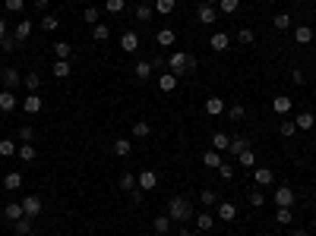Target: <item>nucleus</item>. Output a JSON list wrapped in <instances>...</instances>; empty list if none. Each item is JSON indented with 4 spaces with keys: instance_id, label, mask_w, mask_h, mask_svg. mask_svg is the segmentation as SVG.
I'll return each instance as SVG.
<instances>
[{
    "instance_id": "obj_8",
    "label": "nucleus",
    "mask_w": 316,
    "mask_h": 236,
    "mask_svg": "<svg viewBox=\"0 0 316 236\" xmlns=\"http://www.w3.org/2000/svg\"><path fill=\"white\" fill-rule=\"evenodd\" d=\"M209 47H212L215 54H225L228 47H231V35L228 32H215L212 38H209Z\"/></svg>"
},
{
    "instance_id": "obj_21",
    "label": "nucleus",
    "mask_w": 316,
    "mask_h": 236,
    "mask_svg": "<svg viewBox=\"0 0 316 236\" xmlns=\"http://www.w3.org/2000/svg\"><path fill=\"white\" fill-rule=\"evenodd\" d=\"M19 186H22V173H19V170H10V173L4 176V189H7V192H16Z\"/></svg>"
},
{
    "instance_id": "obj_2",
    "label": "nucleus",
    "mask_w": 316,
    "mask_h": 236,
    "mask_svg": "<svg viewBox=\"0 0 316 236\" xmlns=\"http://www.w3.org/2000/svg\"><path fill=\"white\" fill-rule=\"evenodd\" d=\"M168 66H171V73H174V76H190L193 69H196V60H193V54L177 51V54H171V57H168Z\"/></svg>"
},
{
    "instance_id": "obj_49",
    "label": "nucleus",
    "mask_w": 316,
    "mask_h": 236,
    "mask_svg": "<svg viewBox=\"0 0 316 236\" xmlns=\"http://www.w3.org/2000/svg\"><path fill=\"white\" fill-rule=\"evenodd\" d=\"M19 142H35V126L22 123V126H19Z\"/></svg>"
},
{
    "instance_id": "obj_62",
    "label": "nucleus",
    "mask_w": 316,
    "mask_h": 236,
    "mask_svg": "<svg viewBox=\"0 0 316 236\" xmlns=\"http://www.w3.org/2000/svg\"><path fill=\"white\" fill-rule=\"evenodd\" d=\"M291 236H310L307 230H294V233H291Z\"/></svg>"
},
{
    "instance_id": "obj_46",
    "label": "nucleus",
    "mask_w": 316,
    "mask_h": 236,
    "mask_svg": "<svg viewBox=\"0 0 316 236\" xmlns=\"http://www.w3.org/2000/svg\"><path fill=\"white\" fill-rule=\"evenodd\" d=\"M218 10H221V13H228V16H234V13L240 10V0H221Z\"/></svg>"
},
{
    "instance_id": "obj_3",
    "label": "nucleus",
    "mask_w": 316,
    "mask_h": 236,
    "mask_svg": "<svg viewBox=\"0 0 316 236\" xmlns=\"http://www.w3.org/2000/svg\"><path fill=\"white\" fill-rule=\"evenodd\" d=\"M294 189H291V186H278L275 189V192H272V202L278 205V208H291V205H294Z\"/></svg>"
},
{
    "instance_id": "obj_29",
    "label": "nucleus",
    "mask_w": 316,
    "mask_h": 236,
    "mask_svg": "<svg viewBox=\"0 0 316 236\" xmlns=\"http://www.w3.org/2000/svg\"><path fill=\"white\" fill-rule=\"evenodd\" d=\"M70 54H73V44H67V41L54 44V60H70Z\"/></svg>"
},
{
    "instance_id": "obj_32",
    "label": "nucleus",
    "mask_w": 316,
    "mask_h": 236,
    "mask_svg": "<svg viewBox=\"0 0 316 236\" xmlns=\"http://www.w3.org/2000/svg\"><path fill=\"white\" fill-rule=\"evenodd\" d=\"M22 85H26L29 91H38V88H41V76L32 69V73H26V76H22Z\"/></svg>"
},
{
    "instance_id": "obj_22",
    "label": "nucleus",
    "mask_w": 316,
    "mask_h": 236,
    "mask_svg": "<svg viewBox=\"0 0 316 236\" xmlns=\"http://www.w3.org/2000/svg\"><path fill=\"white\" fill-rule=\"evenodd\" d=\"M171 223H174V220H171L168 214H161V217L152 220V230H155L158 236H168V233H171Z\"/></svg>"
},
{
    "instance_id": "obj_51",
    "label": "nucleus",
    "mask_w": 316,
    "mask_h": 236,
    "mask_svg": "<svg viewBox=\"0 0 316 236\" xmlns=\"http://www.w3.org/2000/svg\"><path fill=\"white\" fill-rule=\"evenodd\" d=\"M278 133H282L285 139H291V136H294V133H297V126H294V120H282V126H278Z\"/></svg>"
},
{
    "instance_id": "obj_7",
    "label": "nucleus",
    "mask_w": 316,
    "mask_h": 236,
    "mask_svg": "<svg viewBox=\"0 0 316 236\" xmlns=\"http://www.w3.org/2000/svg\"><path fill=\"white\" fill-rule=\"evenodd\" d=\"M0 79H4V88H10V91L22 85V76H19V69H13V66L0 69Z\"/></svg>"
},
{
    "instance_id": "obj_6",
    "label": "nucleus",
    "mask_w": 316,
    "mask_h": 236,
    "mask_svg": "<svg viewBox=\"0 0 316 236\" xmlns=\"http://www.w3.org/2000/svg\"><path fill=\"white\" fill-rule=\"evenodd\" d=\"M136 186L143 189V192H152V189L158 186V173H155V170H139V176H136Z\"/></svg>"
},
{
    "instance_id": "obj_20",
    "label": "nucleus",
    "mask_w": 316,
    "mask_h": 236,
    "mask_svg": "<svg viewBox=\"0 0 316 236\" xmlns=\"http://www.w3.org/2000/svg\"><path fill=\"white\" fill-rule=\"evenodd\" d=\"M158 88L171 94L174 88H177V76H174V73H158Z\"/></svg>"
},
{
    "instance_id": "obj_5",
    "label": "nucleus",
    "mask_w": 316,
    "mask_h": 236,
    "mask_svg": "<svg viewBox=\"0 0 316 236\" xmlns=\"http://www.w3.org/2000/svg\"><path fill=\"white\" fill-rule=\"evenodd\" d=\"M41 208H44V202H41V195H26L22 198V211H26V217H38L41 214Z\"/></svg>"
},
{
    "instance_id": "obj_9",
    "label": "nucleus",
    "mask_w": 316,
    "mask_h": 236,
    "mask_svg": "<svg viewBox=\"0 0 316 236\" xmlns=\"http://www.w3.org/2000/svg\"><path fill=\"white\" fill-rule=\"evenodd\" d=\"M196 19H200L203 26H212V22H218V10L212 4H203L200 10H196Z\"/></svg>"
},
{
    "instance_id": "obj_61",
    "label": "nucleus",
    "mask_w": 316,
    "mask_h": 236,
    "mask_svg": "<svg viewBox=\"0 0 316 236\" xmlns=\"http://www.w3.org/2000/svg\"><path fill=\"white\" fill-rule=\"evenodd\" d=\"M7 35V19H0V38Z\"/></svg>"
},
{
    "instance_id": "obj_36",
    "label": "nucleus",
    "mask_w": 316,
    "mask_h": 236,
    "mask_svg": "<svg viewBox=\"0 0 316 236\" xmlns=\"http://www.w3.org/2000/svg\"><path fill=\"white\" fill-rule=\"evenodd\" d=\"M13 230H16L19 236H32V217H19V220H13Z\"/></svg>"
},
{
    "instance_id": "obj_48",
    "label": "nucleus",
    "mask_w": 316,
    "mask_h": 236,
    "mask_svg": "<svg viewBox=\"0 0 316 236\" xmlns=\"http://www.w3.org/2000/svg\"><path fill=\"white\" fill-rule=\"evenodd\" d=\"M237 161H240V167H253V164H256V155H253V148L240 151V155H237Z\"/></svg>"
},
{
    "instance_id": "obj_24",
    "label": "nucleus",
    "mask_w": 316,
    "mask_h": 236,
    "mask_svg": "<svg viewBox=\"0 0 316 236\" xmlns=\"http://www.w3.org/2000/svg\"><path fill=\"white\" fill-rule=\"evenodd\" d=\"M209 145H212L215 151H228V145H231V136H228V133H215L212 139H209Z\"/></svg>"
},
{
    "instance_id": "obj_34",
    "label": "nucleus",
    "mask_w": 316,
    "mask_h": 236,
    "mask_svg": "<svg viewBox=\"0 0 316 236\" xmlns=\"http://www.w3.org/2000/svg\"><path fill=\"white\" fill-rule=\"evenodd\" d=\"M291 22H294V19H291V13H278V16H272V26H275L278 32H288Z\"/></svg>"
},
{
    "instance_id": "obj_58",
    "label": "nucleus",
    "mask_w": 316,
    "mask_h": 236,
    "mask_svg": "<svg viewBox=\"0 0 316 236\" xmlns=\"http://www.w3.org/2000/svg\"><path fill=\"white\" fill-rule=\"evenodd\" d=\"M149 63H152V69H158V73H161V69L168 66V60H165V57H161V54H155V57H152Z\"/></svg>"
},
{
    "instance_id": "obj_33",
    "label": "nucleus",
    "mask_w": 316,
    "mask_h": 236,
    "mask_svg": "<svg viewBox=\"0 0 316 236\" xmlns=\"http://www.w3.org/2000/svg\"><path fill=\"white\" fill-rule=\"evenodd\" d=\"M51 73L57 76V79H67L70 73H73V66H70V60H54V69Z\"/></svg>"
},
{
    "instance_id": "obj_45",
    "label": "nucleus",
    "mask_w": 316,
    "mask_h": 236,
    "mask_svg": "<svg viewBox=\"0 0 316 236\" xmlns=\"http://www.w3.org/2000/svg\"><path fill=\"white\" fill-rule=\"evenodd\" d=\"M57 26H60V19H57V16H51V13L41 16V29L44 32H57Z\"/></svg>"
},
{
    "instance_id": "obj_1",
    "label": "nucleus",
    "mask_w": 316,
    "mask_h": 236,
    "mask_svg": "<svg viewBox=\"0 0 316 236\" xmlns=\"http://www.w3.org/2000/svg\"><path fill=\"white\" fill-rule=\"evenodd\" d=\"M168 217H171V220H180V223L193 220L196 214H193L190 198H183V195H171V198H168Z\"/></svg>"
},
{
    "instance_id": "obj_25",
    "label": "nucleus",
    "mask_w": 316,
    "mask_h": 236,
    "mask_svg": "<svg viewBox=\"0 0 316 236\" xmlns=\"http://www.w3.org/2000/svg\"><path fill=\"white\" fill-rule=\"evenodd\" d=\"M247 148H250V139H247V136H234L231 145H228L231 155H240V151H247Z\"/></svg>"
},
{
    "instance_id": "obj_4",
    "label": "nucleus",
    "mask_w": 316,
    "mask_h": 236,
    "mask_svg": "<svg viewBox=\"0 0 316 236\" xmlns=\"http://www.w3.org/2000/svg\"><path fill=\"white\" fill-rule=\"evenodd\" d=\"M41 107H44V101H41V94H38V91H29L26 98H22V110H26L29 116L41 113Z\"/></svg>"
},
{
    "instance_id": "obj_54",
    "label": "nucleus",
    "mask_w": 316,
    "mask_h": 236,
    "mask_svg": "<svg viewBox=\"0 0 316 236\" xmlns=\"http://www.w3.org/2000/svg\"><path fill=\"white\" fill-rule=\"evenodd\" d=\"M218 176H221V180H234V164L221 161V167H218Z\"/></svg>"
},
{
    "instance_id": "obj_10",
    "label": "nucleus",
    "mask_w": 316,
    "mask_h": 236,
    "mask_svg": "<svg viewBox=\"0 0 316 236\" xmlns=\"http://www.w3.org/2000/svg\"><path fill=\"white\" fill-rule=\"evenodd\" d=\"M234 217H237V202L221 198V202H218V220H234Z\"/></svg>"
},
{
    "instance_id": "obj_27",
    "label": "nucleus",
    "mask_w": 316,
    "mask_h": 236,
    "mask_svg": "<svg viewBox=\"0 0 316 236\" xmlns=\"http://www.w3.org/2000/svg\"><path fill=\"white\" fill-rule=\"evenodd\" d=\"M177 10V0H155V13L158 16H171Z\"/></svg>"
},
{
    "instance_id": "obj_55",
    "label": "nucleus",
    "mask_w": 316,
    "mask_h": 236,
    "mask_svg": "<svg viewBox=\"0 0 316 236\" xmlns=\"http://www.w3.org/2000/svg\"><path fill=\"white\" fill-rule=\"evenodd\" d=\"M26 10V0H7V13H22Z\"/></svg>"
},
{
    "instance_id": "obj_31",
    "label": "nucleus",
    "mask_w": 316,
    "mask_h": 236,
    "mask_svg": "<svg viewBox=\"0 0 316 236\" xmlns=\"http://www.w3.org/2000/svg\"><path fill=\"white\" fill-rule=\"evenodd\" d=\"M200 202H203L206 208H212V205H218V202H221V195L215 192V189H203V192H200Z\"/></svg>"
},
{
    "instance_id": "obj_26",
    "label": "nucleus",
    "mask_w": 316,
    "mask_h": 236,
    "mask_svg": "<svg viewBox=\"0 0 316 236\" xmlns=\"http://www.w3.org/2000/svg\"><path fill=\"white\" fill-rule=\"evenodd\" d=\"M294 126H297V129H313V126H316V116H313L310 110H303V113L294 116Z\"/></svg>"
},
{
    "instance_id": "obj_50",
    "label": "nucleus",
    "mask_w": 316,
    "mask_h": 236,
    "mask_svg": "<svg viewBox=\"0 0 316 236\" xmlns=\"http://www.w3.org/2000/svg\"><path fill=\"white\" fill-rule=\"evenodd\" d=\"M120 189H123V192H133V189H136V176L133 173H123L120 176Z\"/></svg>"
},
{
    "instance_id": "obj_13",
    "label": "nucleus",
    "mask_w": 316,
    "mask_h": 236,
    "mask_svg": "<svg viewBox=\"0 0 316 236\" xmlns=\"http://www.w3.org/2000/svg\"><path fill=\"white\" fill-rule=\"evenodd\" d=\"M193 227L200 230V233H209V230L215 227V217L209 214V211H203V214H196V217H193Z\"/></svg>"
},
{
    "instance_id": "obj_37",
    "label": "nucleus",
    "mask_w": 316,
    "mask_h": 236,
    "mask_svg": "<svg viewBox=\"0 0 316 236\" xmlns=\"http://www.w3.org/2000/svg\"><path fill=\"white\" fill-rule=\"evenodd\" d=\"M130 151H133V142H130V139H117V142H114V155L127 158V155H130Z\"/></svg>"
},
{
    "instance_id": "obj_53",
    "label": "nucleus",
    "mask_w": 316,
    "mask_h": 236,
    "mask_svg": "<svg viewBox=\"0 0 316 236\" xmlns=\"http://www.w3.org/2000/svg\"><path fill=\"white\" fill-rule=\"evenodd\" d=\"M228 116H231V120H243V116H247V110H243V104H231V107H228Z\"/></svg>"
},
{
    "instance_id": "obj_28",
    "label": "nucleus",
    "mask_w": 316,
    "mask_h": 236,
    "mask_svg": "<svg viewBox=\"0 0 316 236\" xmlns=\"http://www.w3.org/2000/svg\"><path fill=\"white\" fill-rule=\"evenodd\" d=\"M4 214H7L10 220H19V217H26V211H22V202H7Z\"/></svg>"
},
{
    "instance_id": "obj_47",
    "label": "nucleus",
    "mask_w": 316,
    "mask_h": 236,
    "mask_svg": "<svg viewBox=\"0 0 316 236\" xmlns=\"http://www.w3.org/2000/svg\"><path fill=\"white\" fill-rule=\"evenodd\" d=\"M16 38H13V35H4V38H0V51H4V54H13L16 51Z\"/></svg>"
},
{
    "instance_id": "obj_40",
    "label": "nucleus",
    "mask_w": 316,
    "mask_h": 236,
    "mask_svg": "<svg viewBox=\"0 0 316 236\" xmlns=\"http://www.w3.org/2000/svg\"><path fill=\"white\" fill-rule=\"evenodd\" d=\"M92 38H95V41H108L111 38V29L104 26V22H98V26H92Z\"/></svg>"
},
{
    "instance_id": "obj_60",
    "label": "nucleus",
    "mask_w": 316,
    "mask_h": 236,
    "mask_svg": "<svg viewBox=\"0 0 316 236\" xmlns=\"http://www.w3.org/2000/svg\"><path fill=\"white\" fill-rule=\"evenodd\" d=\"M48 4L51 0H35V10H48Z\"/></svg>"
},
{
    "instance_id": "obj_43",
    "label": "nucleus",
    "mask_w": 316,
    "mask_h": 236,
    "mask_svg": "<svg viewBox=\"0 0 316 236\" xmlns=\"http://www.w3.org/2000/svg\"><path fill=\"white\" fill-rule=\"evenodd\" d=\"M250 205H253V208H263V205H266V192H263V186H256L253 192H250Z\"/></svg>"
},
{
    "instance_id": "obj_38",
    "label": "nucleus",
    "mask_w": 316,
    "mask_h": 236,
    "mask_svg": "<svg viewBox=\"0 0 316 236\" xmlns=\"http://www.w3.org/2000/svg\"><path fill=\"white\" fill-rule=\"evenodd\" d=\"M16 151H19V145H16L13 139H4V142H0V158H13Z\"/></svg>"
},
{
    "instance_id": "obj_12",
    "label": "nucleus",
    "mask_w": 316,
    "mask_h": 236,
    "mask_svg": "<svg viewBox=\"0 0 316 236\" xmlns=\"http://www.w3.org/2000/svg\"><path fill=\"white\" fill-rule=\"evenodd\" d=\"M253 183H256V186H272V183H275V170L256 167V170H253Z\"/></svg>"
},
{
    "instance_id": "obj_17",
    "label": "nucleus",
    "mask_w": 316,
    "mask_h": 236,
    "mask_svg": "<svg viewBox=\"0 0 316 236\" xmlns=\"http://www.w3.org/2000/svg\"><path fill=\"white\" fill-rule=\"evenodd\" d=\"M206 113L209 116H221V113H225V101H221L218 94H212V98L206 101Z\"/></svg>"
},
{
    "instance_id": "obj_39",
    "label": "nucleus",
    "mask_w": 316,
    "mask_h": 236,
    "mask_svg": "<svg viewBox=\"0 0 316 236\" xmlns=\"http://www.w3.org/2000/svg\"><path fill=\"white\" fill-rule=\"evenodd\" d=\"M152 16H155V7H149V4H139L136 7V19L139 22H152Z\"/></svg>"
},
{
    "instance_id": "obj_44",
    "label": "nucleus",
    "mask_w": 316,
    "mask_h": 236,
    "mask_svg": "<svg viewBox=\"0 0 316 236\" xmlns=\"http://www.w3.org/2000/svg\"><path fill=\"white\" fill-rule=\"evenodd\" d=\"M98 16H101L98 7H86L83 10V22H89V26H98Z\"/></svg>"
},
{
    "instance_id": "obj_42",
    "label": "nucleus",
    "mask_w": 316,
    "mask_h": 236,
    "mask_svg": "<svg viewBox=\"0 0 316 236\" xmlns=\"http://www.w3.org/2000/svg\"><path fill=\"white\" fill-rule=\"evenodd\" d=\"M174 38H177V35H174L171 29H161V32L155 35V41H158V47H168V44H174Z\"/></svg>"
},
{
    "instance_id": "obj_30",
    "label": "nucleus",
    "mask_w": 316,
    "mask_h": 236,
    "mask_svg": "<svg viewBox=\"0 0 316 236\" xmlns=\"http://www.w3.org/2000/svg\"><path fill=\"white\" fill-rule=\"evenodd\" d=\"M294 41H297V44H310V41H313V29H310V26H297V29H294Z\"/></svg>"
},
{
    "instance_id": "obj_19",
    "label": "nucleus",
    "mask_w": 316,
    "mask_h": 236,
    "mask_svg": "<svg viewBox=\"0 0 316 236\" xmlns=\"http://www.w3.org/2000/svg\"><path fill=\"white\" fill-rule=\"evenodd\" d=\"M29 35H32V22H29V19H19V22H16V32H13V38L22 44V41H29Z\"/></svg>"
},
{
    "instance_id": "obj_11",
    "label": "nucleus",
    "mask_w": 316,
    "mask_h": 236,
    "mask_svg": "<svg viewBox=\"0 0 316 236\" xmlns=\"http://www.w3.org/2000/svg\"><path fill=\"white\" fill-rule=\"evenodd\" d=\"M291 107H294V104H291L288 94H275V98H272V110H275L278 116H288V113H291Z\"/></svg>"
},
{
    "instance_id": "obj_18",
    "label": "nucleus",
    "mask_w": 316,
    "mask_h": 236,
    "mask_svg": "<svg viewBox=\"0 0 316 236\" xmlns=\"http://www.w3.org/2000/svg\"><path fill=\"white\" fill-rule=\"evenodd\" d=\"M203 164H206L209 170H218V167H221V151H215V148L203 151Z\"/></svg>"
},
{
    "instance_id": "obj_56",
    "label": "nucleus",
    "mask_w": 316,
    "mask_h": 236,
    "mask_svg": "<svg viewBox=\"0 0 316 236\" xmlns=\"http://www.w3.org/2000/svg\"><path fill=\"white\" fill-rule=\"evenodd\" d=\"M123 7H127V0H108V13H123Z\"/></svg>"
},
{
    "instance_id": "obj_35",
    "label": "nucleus",
    "mask_w": 316,
    "mask_h": 236,
    "mask_svg": "<svg viewBox=\"0 0 316 236\" xmlns=\"http://www.w3.org/2000/svg\"><path fill=\"white\" fill-rule=\"evenodd\" d=\"M149 136H152V126L146 120H136L133 123V139H149Z\"/></svg>"
},
{
    "instance_id": "obj_14",
    "label": "nucleus",
    "mask_w": 316,
    "mask_h": 236,
    "mask_svg": "<svg viewBox=\"0 0 316 236\" xmlns=\"http://www.w3.org/2000/svg\"><path fill=\"white\" fill-rule=\"evenodd\" d=\"M120 51H127V54H136V51H139V35H136V32H123Z\"/></svg>"
},
{
    "instance_id": "obj_23",
    "label": "nucleus",
    "mask_w": 316,
    "mask_h": 236,
    "mask_svg": "<svg viewBox=\"0 0 316 236\" xmlns=\"http://www.w3.org/2000/svg\"><path fill=\"white\" fill-rule=\"evenodd\" d=\"M152 73H155V69H152V63H149V60H139V63L133 66V76H136L139 82H146V79H149Z\"/></svg>"
},
{
    "instance_id": "obj_57",
    "label": "nucleus",
    "mask_w": 316,
    "mask_h": 236,
    "mask_svg": "<svg viewBox=\"0 0 316 236\" xmlns=\"http://www.w3.org/2000/svg\"><path fill=\"white\" fill-rule=\"evenodd\" d=\"M291 79H294L297 85H307V73H303V69H297V66L291 69Z\"/></svg>"
},
{
    "instance_id": "obj_16",
    "label": "nucleus",
    "mask_w": 316,
    "mask_h": 236,
    "mask_svg": "<svg viewBox=\"0 0 316 236\" xmlns=\"http://www.w3.org/2000/svg\"><path fill=\"white\" fill-rule=\"evenodd\" d=\"M16 155H19V161H26V164H32L35 158H38V148H35V145H32V142H22V145H19V151H16Z\"/></svg>"
},
{
    "instance_id": "obj_41",
    "label": "nucleus",
    "mask_w": 316,
    "mask_h": 236,
    "mask_svg": "<svg viewBox=\"0 0 316 236\" xmlns=\"http://www.w3.org/2000/svg\"><path fill=\"white\" fill-rule=\"evenodd\" d=\"M275 223H282V227L294 223V214H291V208H278V211H275Z\"/></svg>"
},
{
    "instance_id": "obj_59",
    "label": "nucleus",
    "mask_w": 316,
    "mask_h": 236,
    "mask_svg": "<svg viewBox=\"0 0 316 236\" xmlns=\"http://www.w3.org/2000/svg\"><path fill=\"white\" fill-rule=\"evenodd\" d=\"M177 236H193V230L186 227V223H180V230H177Z\"/></svg>"
},
{
    "instance_id": "obj_15",
    "label": "nucleus",
    "mask_w": 316,
    "mask_h": 236,
    "mask_svg": "<svg viewBox=\"0 0 316 236\" xmlns=\"http://www.w3.org/2000/svg\"><path fill=\"white\" fill-rule=\"evenodd\" d=\"M16 94L13 91H10V88H4V91H0V110H4V113H13L16 110Z\"/></svg>"
},
{
    "instance_id": "obj_52",
    "label": "nucleus",
    "mask_w": 316,
    "mask_h": 236,
    "mask_svg": "<svg viewBox=\"0 0 316 236\" xmlns=\"http://www.w3.org/2000/svg\"><path fill=\"white\" fill-rule=\"evenodd\" d=\"M253 41H256L253 29H240V32H237V44H253Z\"/></svg>"
}]
</instances>
